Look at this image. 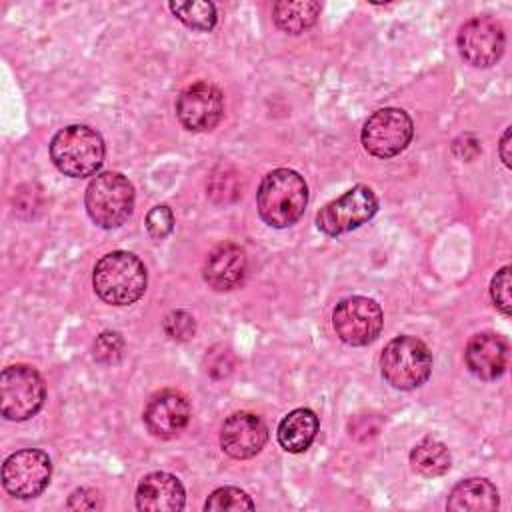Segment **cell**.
Instances as JSON below:
<instances>
[{"label":"cell","mask_w":512,"mask_h":512,"mask_svg":"<svg viewBox=\"0 0 512 512\" xmlns=\"http://www.w3.org/2000/svg\"><path fill=\"white\" fill-rule=\"evenodd\" d=\"M144 224L152 240H164L174 230V214L166 204H158L148 210Z\"/></svg>","instance_id":"4316f807"},{"label":"cell","mask_w":512,"mask_h":512,"mask_svg":"<svg viewBox=\"0 0 512 512\" xmlns=\"http://www.w3.org/2000/svg\"><path fill=\"white\" fill-rule=\"evenodd\" d=\"M148 284L144 262L126 250L104 254L92 270L96 296L112 306H130L142 298Z\"/></svg>","instance_id":"7a4b0ae2"},{"label":"cell","mask_w":512,"mask_h":512,"mask_svg":"<svg viewBox=\"0 0 512 512\" xmlns=\"http://www.w3.org/2000/svg\"><path fill=\"white\" fill-rule=\"evenodd\" d=\"M84 206L96 226L118 228L132 216L134 186L120 172H100L86 186Z\"/></svg>","instance_id":"277c9868"},{"label":"cell","mask_w":512,"mask_h":512,"mask_svg":"<svg viewBox=\"0 0 512 512\" xmlns=\"http://www.w3.org/2000/svg\"><path fill=\"white\" fill-rule=\"evenodd\" d=\"M332 326L344 344L366 346L380 336L384 314L376 300L368 296H348L336 304Z\"/></svg>","instance_id":"9c48e42d"},{"label":"cell","mask_w":512,"mask_h":512,"mask_svg":"<svg viewBox=\"0 0 512 512\" xmlns=\"http://www.w3.org/2000/svg\"><path fill=\"white\" fill-rule=\"evenodd\" d=\"M320 10L322 4L316 0H278L272 6V20L282 32L296 36L316 24Z\"/></svg>","instance_id":"ffe728a7"},{"label":"cell","mask_w":512,"mask_h":512,"mask_svg":"<svg viewBox=\"0 0 512 512\" xmlns=\"http://www.w3.org/2000/svg\"><path fill=\"white\" fill-rule=\"evenodd\" d=\"M378 212V198L366 184H356L316 214V228L326 236L346 234L366 224Z\"/></svg>","instance_id":"ba28073f"},{"label":"cell","mask_w":512,"mask_h":512,"mask_svg":"<svg viewBox=\"0 0 512 512\" xmlns=\"http://www.w3.org/2000/svg\"><path fill=\"white\" fill-rule=\"evenodd\" d=\"M184 504V486L170 472H150L138 482L136 508L142 512H178Z\"/></svg>","instance_id":"e0dca14e"},{"label":"cell","mask_w":512,"mask_h":512,"mask_svg":"<svg viewBox=\"0 0 512 512\" xmlns=\"http://www.w3.org/2000/svg\"><path fill=\"white\" fill-rule=\"evenodd\" d=\"M452 152H454V156L460 158V160H472V158L478 156V152H480V140H478L474 134H470V132L460 134V136L452 142Z\"/></svg>","instance_id":"f546056e"},{"label":"cell","mask_w":512,"mask_h":512,"mask_svg":"<svg viewBox=\"0 0 512 512\" xmlns=\"http://www.w3.org/2000/svg\"><path fill=\"white\" fill-rule=\"evenodd\" d=\"M102 136L84 124L60 128L50 140V158L54 166L70 178H86L100 170L104 162Z\"/></svg>","instance_id":"3957f363"},{"label":"cell","mask_w":512,"mask_h":512,"mask_svg":"<svg viewBox=\"0 0 512 512\" xmlns=\"http://www.w3.org/2000/svg\"><path fill=\"white\" fill-rule=\"evenodd\" d=\"M500 504L496 486L486 478H466L458 482L446 502L450 512H490Z\"/></svg>","instance_id":"ac0fdd59"},{"label":"cell","mask_w":512,"mask_h":512,"mask_svg":"<svg viewBox=\"0 0 512 512\" xmlns=\"http://www.w3.org/2000/svg\"><path fill=\"white\" fill-rule=\"evenodd\" d=\"M52 476V460L44 450L24 448L12 452L2 464V486L18 500L40 496Z\"/></svg>","instance_id":"30bf717a"},{"label":"cell","mask_w":512,"mask_h":512,"mask_svg":"<svg viewBox=\"0 0 512 512\" xmlns=\"http://www.w3.org/2000/svg\"><path fill=\"white\" fill-rule=\"evenodd\" d=\"M380 370L392 388L414 390L422 386L432 372V352L416 336H396L380 354Z\"/></svg>","instance_id":"5b68a950"},{"label":"cell","mask_w":512,"mask_h":512,"mask_svg":"<svg viewBox=\"0 0 512 512\" xmlns=\"http://www.w3.org/2000/svg\"><path fill=\"white\" fill-rule=\"evenodd\" d=\"M206 512H242V510H254L252 498L236 488V486H222L216 488L204 502Z\"/></svg>","instance_id":"603a6c76"},{"label":"cell","mask_w":512,"mask_h":512,"mask_svg":"<svg viewBox=\"0 0 512 512\" xmlns=\"http://www.w3.org/2000/svg\"><path fill=\"white\" fill-rule=\"evenodd\" d=\"M224 116V96L210 82H194L176 98V118L190 132H208Z\"/></svg>","instance_id":"7c38bea8"},{"label":"cell","mask_w":512,"mask_h":512,"mask_svg":"<svg viewBox=\"0 0 512 512\" xmlns=\"http://www.w3.org/2000/svg\"><path fill=\"white\" fill-rule=\"evenodd\" d=\"M414 122L406 110L386 106L368 116L360 140L368 154L376 158L398 156L412 142Z\"/></svg>","instance_id":"52a82bcc"},{"label":"cell","mask_w":512,"mask_h":512,"mask_svg":"<svg viewBox=\"0 0 512 512\" xmlns=\"http://www.w3.org/2000/svg\"><path fill=\"white\" fill-rule=\"evenodd\" d=\"M100 506L102 500L94 488H76L66 502L68 510H98Z\"/></svg>","instance_id":"f1b7e54d"},{"label":"cell","mask_w":512,"mask_h":512,"mask_svg":"<svg viewBox=\"0 0 512 512\" xmlns=\"http://www.w3.org/2000/svg\"><path fill=\"white\" fill-rule=\"evenodd\" d=\"M170 12L188 28L198 32H210L216 26V6L208 0L190 2H168Z\"/></svg>","instance_id":"7402d4cb"},{"label":"cell","mask_w":512,"mask_h":512,"mask_svg":"<svg viewBox=\"0 0 512 512\" xmlns=\"http://www.w3.org/2000/svg\"><path fill=\"white\" fill-rule=\"evenodd\" d=\"M46 400V384L40 372L28 364L6 366L0 374V412L6 420L24 422L40 412Z\"/></svg>","instance_id":"8992f818"},{"label":"cell","mask_w":512,"mask_h":512,"mask_svg":"<svg viewBox=\"0 0 512 512\" xmlns=\"http://www.w3.org/2000/svg\"><path fill=\"white\" fill-rule=\"evenodd\" d=\"M490 298L494 306L504 314L510 316L512 300H510V266H502L490 282Z\"/></svg>","instance_id":"83f0119b"},{"label":"cell","mask_w":512,"mask_h":512,"mask_svg":"<svg viewBox=\"0 0 512 512\" xmlns=\"http://www.w3.org/2000/svg\"><path fill=\"white\" fill-rule=\"evenodd\" d=\"M318 428H320V420L314 410L296 408L280 420L276 430L278 444L290 454H300L310 448V444L318 434Z\"/></svg>","instance_id":"d6986e66"},{"label":"cell","mask_w":512,"mask_h":512,"mask_svg":"<svg viewBox=\"0 0 512 512\" xmlns=\"http://www.w3.org/2000/svg\"><path fill=\"white\" fill-rule=\"evenodd\" d=\"M190 402L178 390L156 392L142 412L144 426L156 438L170 440L176 438L190 422Z\"/></svg>","instance_id":"4fadbf2b"},{"label":"cell","mask_w":512,"mask_h":512,"mask_svg":"<svg viewBox=\"0 0 512 512\" xmlns=\"http://www.w3.org/2000/svg\"><path fill=\"white\" fill-rule=\"evenodd\" d=\"M498 154H500V160L504 162V166L510 168V166H512V156H510V126H506L504 132H502L500 146H498Z\"/></svg>","instance_id":"4dcf8cb0"},{"label":"cell","mask_w":512,"mask_h":512,"mask_svg":"<svg viewBox=\"0 0 512 512\" xmlns=\"http://www.w3.org/2000/svg\"><path fill=\"white\" fill-rule=\"evenodd\" d=\"M456 44L466 64L474 68H490L502 58L506 36L496 18L474 16L460 26Z\"/></svg>","instance_id":"8fae6325"},{"label":"cell","mask_w":512,"mask_h":512,"mask_svg":"<svg viewBox=\"0 0 512 512\" xmlns=\"http://www.w3.org/2000/svg\"><path fill=\"white\" fill-rule=\"evenodd\" d=\"M240 184H238V174L230 166H218L208 182V196L218 202H234L240 196Z\"/></svg>","instance_id":"cb8c5ba5"},{"label":"cell","mask_w":512,"mask_h":512,"mask_svg":"<svg viewBox=\"0 0 512 512\" xmlns=\"http://www.w3.org/2000/svg\"><path fill=\"white\" fill-rule=\"evenodd\" d=\"M308 204L306 180L290 168L268 172L256 192L260 218L272 228H288L300 220Z\"/></svg>","instance_id":"6da1fadb"},{"label":"cell","mask_w":512,"mask_h":512,"mask_svg":"<svg viewBox=\"0 0 512 512\" xmlns=\"http://www.w3.org/2000/svg\"><path fill=\"white\" fill-rule=\"evenodd\" d=\"M162 326L166 336H170L176 342H186L196 334V320L186 310H172L170 314H166Z\"/></svg>","instance_id":"484cf974"},{"label":"cell","mask_w":512,"mask_h":512,"mask_svg":"<svg viewBox=\"0 0 512 512\" xmlns=\"http://www.w3.org/2000/svg\"><path fill=\"white\" fill-rule=\"evenodd\" d=\"M410 466L416 474L424 478H436L444 476L450 470L452 456L444 442L424 438L410 450Z\"/></svg>","instance_id":"44dd1931"},{"label":"cell","mask_w":512,"mask_h":512,"mask_svg":"<svg viewBox=\"0 0 512 512\" xmlns=\"http://www.w3.org/2000/svg\"><path fill=\"white\" fill-rule=\"evenodd\" d=\"M246 270V252L234 242H222L208 252L202 266V276L210 288L226 292L234 290L244 282Z\"/></svg>","instance_id":"2e32d148"},{"label":"cell","mask_w":512,"mask_h":512,"mask_svg":"<svg viewBox=\"0 0 512 512\" xmlns=\"http://www.w3.org/2000/svg\"><path fill=\"white\" fill-rule=\"evenodd\" d=\"M124 348H126V344H124V338H122L120 332L104 330L96 336L92 354H94L96 362L112 366V364H118L122 360Z\"/></svg>","instance_id":"d4e9b609"},{"label":"cell","mask_w":512,"mask_h":512,"mask_svg":"<svg viewBox=\"0 0 512 512\" xmlns=\"http://www.w3.org/2000/svg\"><path fill=\"white\" fill-rule=\"evenodd\" d=\"M510 348L504 336L496 332L474 334L464 348V362L470 374L480 380H496L508 368Z\"/></svg>","instance_id":"9a60e30c"},{"label":"cell","mask_w":512,"mask_h":512,"mask_svg":"<svg viewBox=\"0 0 512 512\" xmlns=\"http://www.w3.org/2000/svg\"><path fill=\"white\" fill-rule=\"evenodd\" d=\"M268 440V428L264 420L252 412L230 414L220 428L222 450L236 460L256 456Z\"/></svg>","instance_id":"5bb4252c"}]
</instances>
